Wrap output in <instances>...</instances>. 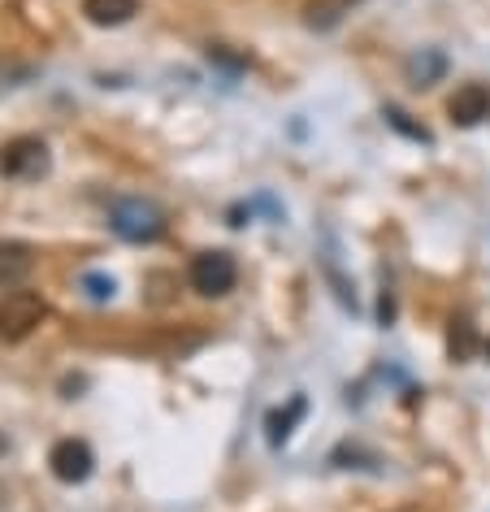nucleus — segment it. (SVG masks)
I'll use <instances>...</instances> for the list:
<instances>
[{"label":"nucleus","instance_id":"1a4fd4ad","mask_svg":"<svg viewBox=\"0 0 490 512\" xmlns=\"http://www.w3.org/2000/svg\"><path fill=\"white\" fill-rule=\"evenodd\" d=\"M304 413H308V400L304 395H295V400L287 404V408H274V413L265 417V439H269V447H282L295 434V426L304 421Z\"/></svg>","mask_w":490,"mask_h":512},{"label":"nucleus","instance_id":"39448f33","mask_svg":"<svg viewBox=\"0 0 490 512\" xmlns=\"http://www.w3.org/2000/svg\"><path fill=\"white\" fill-rule=\"evenodd\" d=\"M48 469H53V478H57V482L79 486V482L92 478L96 456H92V447H87L83 439H57V443H53V452H48Z\"/></svg>","mask_w":490,"mask_h":512},{"label":"nucleus","instance_id":"7ed1b4c3","mask_svg":"<svg viewBox=\"0 0 490 512\" xmlns=\"http://www.w3.org/2000/svg\"><path fill=\"white\" fill-rule=\"evenodd\" d=\"M109 226L126 243H157L165 235V213L144 196H126L109 209Z\"/></svg>","mask_w":490,"mask_h":512},{"label":"nucleus","instance_id":"ddd939ff","mask_svg":"<svg viewBox=\"0 0 490 512\" xmlns=\"http://www.w3.org/2000/svg\"><path fill=\"white\" fill-rule=\"evenodd\" d=\"M447 348H451V356H456V361H469V356L477 352V335H473V322H469V317H456V322H451Z\"/></svg>","mask_w":490,"mask_h":512},{"label":"nucleus","instance_id":"9b49d317","mask_svg":"<svg viewBox=\"0 0 490 512\" xmlns=\"http://www.w3.org/2000/svg\"><path fill=\"white\" fill-rule=\"evenodd\" d=\"M352 5L356 0H308L304 5V27L308 31H334Z\"/></svg>","mask_w":490,"mask_h":512},{"label":"nucleus","instance_id":"6e6552de","mask_svg":"<svg viewBox=\"0 0 490 512\" xmlns=\"http://www.w3.org/2000/svg\"><path fill=\"white\" fill-rule=\"evenodd\" d=\"M139 14V0H83V18L92 27H126Z\"/></svg>","mask_w":490,"mask_h":512},{"label":"nucleus","instance_id":"4468645a","mask_svg":"<svg viewBox=\"0 0 490 512\" xmlns=\"http://www.w3.org/2000/svg\"><path fill=\"white\" fill-rule=\"evenodd\" d=\"M83 287H87V296L92 300H109L113 296V278H105V274H87Z\"/></svg>","mask_w":490,"mask_h":512},{"label":"nucleus","instance_id":"0eeeda50","mask_svg":"<svg viewBox=\"0 0 490 512\" xmlns=\"http://www.w3.org/2000/svg\"><path fill=\"white\" fill-rule=\"evenodd\" d=\"M35 274V248L22 239H0V291H18Z\"/></svg>","mask_w":490,"mask_h":512},{"label":"nucleus","instance_id":"2eb2a0df","mask_svg":"<svg viewBox=\"0 0 490 512\" xmlns=\"http://www.w3.org/2000/svg\"><path fill=\"white\" fill-rule=\"evenodd\" d=\"M9 452V439H5V430H0V456H5Z\"/></svg>","mask_w":490,"mask_h":512},{"label":"nucleus","instance_id":"423d86ee","mask_svg":"<svg viewBox=\"0 0 490 512\" xmlns=\"http://www.w3.org/2000/svg\"><path fill=\"white\" fill-rule=\"evenodd\" d=\"M447 118L460 131H473V126L490 122V87L486 83H464L456 87V96L447 100Z\"/></svg>","mask_w":490,"mask_h":512},{"label":"nucleus","instance_id":"f8f14e48","mask_svg":"<svg viewBox=\"0 0 490 512\" xmlns=\"http://www.w3.org/2000/svg\"><path fill=\"white\" fill-rule=\"evenodd\" d=\"M382 118H386V126H391V131H399V135H404V139H412V144H434V135H430V131H425V126H421V122H412V118H408V113H404V109L386 105V109H382Z\"/></svg>","mask_w":490,"mask_h":512},{"label":"nucleus","instance_id":"f257e3e1","mask_svg":"<svg viewBox=\"0 0 490 512\" xmlns=\"http://www.w3.org/2000/svg\"><path fill=\"white\" fill-rule=\"evenodd\" d=\"M48 170H53V152L40 135H18L0 144V178L9 183H40Z\"/></svg>","mask_w":490,"mask_h":512},{"label":"nucleus","instance_id":"f03ea898","mask_svg":"<svg viewBox=\"0 0 490 512\" xmlns=\"http://www.w3.org/2000/svg\"><path fill=\"white\" fill-rule=\"evenodd\" d=\"M187 283L196 296L204 300H222L235 291L239 283V265H235V256L222 252V248H209V252H196L191 256V265H187Z\"/></svg>","mask_w":490,"mask_h":512},{"label":"nucleus","instance_id":"20e7f679","mask_svg":"<svg viewBox=\"0 0 490 512\" xmlns=\"http://www.w3.org/2000/svg\"><path fill=\"white\" fill-rule=\"evenodd\" d=\"M48 317V304L40 300V291H5L0 296V339L22 343Z\"/></svg>","mask_w":490,"mask_h":512},{"label":"nucleus","instance_id":"dca6fc26","mask_svg":"<svg viewBox=\"0 0 490 512\" xmlns=\"http://www.w3.org/2000/svg\"><path fill=\"white\" fill-rule=\"evenodd\" d=\"M482 352H486V356H490V339H486V343H482Z\"/></svg>","mask_w":490,"mask_h":512},{"label":"nucleus","instance_id":"9d476101","mask_svg":"<svg viewBox=\"0 0 490 512\" xmlns=\"http://www.w3.org/2000/svg\"><path fill=\"white\" fill-rule=\"evenodd\" d=\"M404 70H408V83L421 92V87H434V83L447 74V57H443V53H434V48H421V53H412V57H408V66H404Z\"/></svg>","mask_w":490,"mask_h":512}]
</instances>
